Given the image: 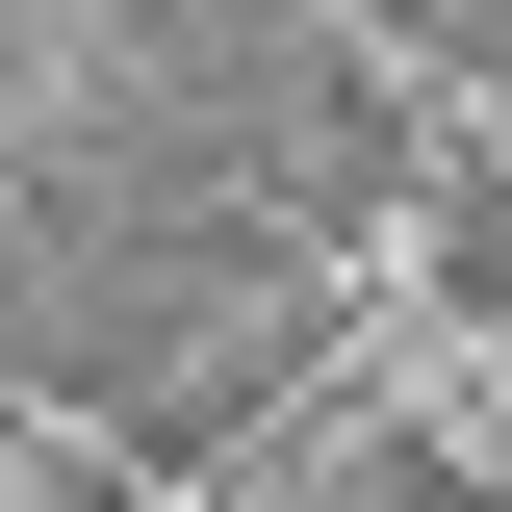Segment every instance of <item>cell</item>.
<instances>
[{"mask_svg":"<svg viewBox=\"0 0 512 512\" xmlns=\"http://www.w3.org/2000/svg\"><path fill=\"white\" fill-rule=\"evenodd\" d=\"M333 512H487V487H461L436 436H384V461H333Z\"/></svg>","mask_w":512,"mask_h":512,"instance_id":"cell-2","label":"cell"},{"mask_svg":"<svg viewBox=\"0 0 512 512\" xmlns=\"http://www.w3.org/2000/svg\"><path fill=\"white\" fill-rule=\"evenodd\" d=\"M461 308H487V359H512V180H461Z\"/></svg>","mask_w":512,"mask_h":512,"instance_id":"cell-3","label":"cell"},{"mask_svg":"<svg viewBox=\"0 0 512 512\" xmlns=\"http://www.w3.org/2000/svg\"><path fill=\"white\" fill-rule=\"evenodd\" d=\"M461 52H487V77H512V0H461Z\"/></svg>","mask_w":512,"mask_h":512,"instance_id":"cell-4","label":"cell"},{"mask_svg":"<svg viewBox=\"0 0 512 512\" xmlns=\"http://www.w3.org/2000/svg\"><path fill=\"white\" fill-rule=\"evenodd\" d=\"M308 256L282 205H103V180H26V384L103 410L128 461H231L308 359Z\"/></svg>","mask_w":512,"mask_h":512,"instance_id":"cell-1","label":"cell"}]
</instances>
